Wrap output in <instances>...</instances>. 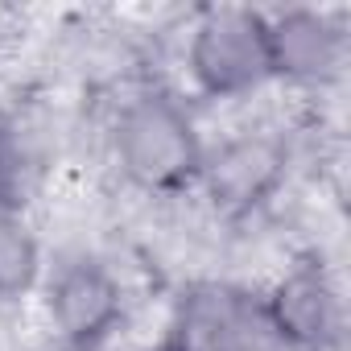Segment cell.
<instances>
[{
	"mask_svg": "<svg viewBox=\"0 0 351 351\" xmlns=\"http://www.w3.org/2000/svg\"><path fill=\"white\" fill-rule=\"evenodd\" d=\"M112 161L145 195H178L199 182L207 145L195 116L169 91H136L112 116Z\"/></svg>",
	"mask_w": 351,
	"mask_h": 351,
	"instance_id": "obj_1",
	"label": "cell"
},
{
	"mask_svg": "<svg viewBox=\"0 0 351 351\" xmlns=\"http://www.w3.org/2000/svg\"><path fill=\"white\" fill-rule=\"evenodd\" d=\"M186 71L207 99H240L273 79L269 21L252 9H207L191 25Z\"/></svg>",
	"mask_w": 351,
	"mask_h": 351,
	"instance_id": "obj_2",
	"label": "cell"
},
{
	"mask_svg": "<svg viewBox=\"0 0 351 351\" xmlns=\"http://www.w3.org/2000/svg\"><path fill=\"white\" fill-rule=\"evenodd\" d=\"M42 310L50 335L71 351H95L124 322V285L95 252H66L42 277Z\"/></svg>",
	"mask_w": 351,
	"mask_h": 351,
	"instance_id": "obj_3",
	"label": "cell"
},
{
	"mask_svg": "<svg viewBox=\"0 0 351 351\" xmlns=\"http://www.w3.org/2000/svg\"><path fill=\"white\" fill-rule=\"evenodd\" d=\"M281 173H285V145L265 132H244L203 157L199 182L219 211L244 215L273 195Z\"/></svg>",
	"mask_w": 351,
	"mask_h": 351,
	"instance_id": "obj_4",
	"label": "cell"
},
{
	"mask_svg": "<svg viewBox=\"0 0 351 351\" xmlns=\"http://www.w3.org/2000/svg\"><path fill=\"white\" fill-rule=\"evenodd\" d=\"M269 326L298 351H322L339 339V293L318 265H293L265 298Z\"/></svg>",
	"mask_w": 351,
	"mask_h": 351,
	"instance_id": "obj_5",
	"label": "cell"
},
{
	"mask_svg": "<svg viewBox=\"0 0 351 351\" xmlns=\"http://www.w3.org/2000/svg\"><path fill=\"white\" fill-rule=\"evenodd\" d=\"M269 21V54H273V75L298 79V83H318L339 75L343 62V29L330 25L326 17L310 9L277 13Z\"/></svg>",
	"mask_w": 351,
	"mask_h": 351,
	"instance_id": "obj_6",
	"label": "cell"
},
{
	"mask_svg": "<svg viewBox=\"0 0 351 351\" xmlns=\"http://www.w3.org/2000/svg\"><path fill=\"white\" fill-rule=\"evenodd\" d=\"M46 277L42 236L21 211H0V302H25Z\"/></svg>",
	"mask_w": 351,
	"mask_h": 351,
	"instance_id": "obj_7",
	"label": "cell"
},
{
	"mask_svg": "<svg viewBox=\"0 0 351 351\" xmlns=\"http://www.w3.org/2000/svg\"><path fill=\"white\" fill-rule=\"evenodd\" d=\"M29 141L25 128L0 108V211H21L29 186Z\"/></svg>",
	"mask_w": 351,
	"mask_h": 351,
	"instance_id": "obj_8",
	"label": "cell"
}]
</instances>
